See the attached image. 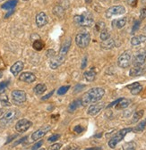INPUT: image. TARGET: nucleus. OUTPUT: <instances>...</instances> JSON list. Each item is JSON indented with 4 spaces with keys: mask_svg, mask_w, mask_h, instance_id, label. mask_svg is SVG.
<instances>
[{
    "mask_svg": "<svg viewBox=\"0 0 146 150\" xmlns=\"http://www.w3.org/2000/svg\"><path fill=\"white\" fill-rule=\"evenodd\" d=\"M140 18H141V19H144V18H146V8H143V9H142V10H141Z\"/></svg>",
    "mask_w": 146,
    "mask_h": 150,
    "instance_id": "46",
    "label": "nucleus"
},
{
    "mask_svg": "<svg viewBox=\"0 0 146 150\" xmlns=\"http://www.w3.org/2000/svg\"><path fill=\"white\" fill-rule=\"evenodd\" d=\"M132 130H133V128H125V129L119 130L118 132L108 141V146L110 148H115L117 146V145L125 138V136Z\"/></svg>",
    "mask_w": 146,
    "mask_h": 150,
    "instance_id": "3",
    "label": "nucleus"
},
{
    "mask_svg": "<svg viewBox=\"0 0 146 150\" xmlns=\"http://www.w3.org/2000/svg\"><path fill=\"white\" fill-rule=\"evenodd\" d=\"M53 93H54V90H53V91H51V92H50L49 94H48V95H46L45 97H43V98H42L41 99H42V100H46V99L49 98H50V97H51V96L53 95Z\"/></svg>",
    "mask_w": 146,
    "mask_h": 150,
    "instance_id": "48",
    "label": "nucleus"
},
{
    "mask_svg": "<svg viewBox=\"0 0 146 150\" xmlns=\"http://www.w3.org/2000/svg\"><path fill=\"white\" fill-rule=\"evenodd\" d=\"M32 47H33V48H34L35 50L41 51V50H42L43 47H44V43H43V41H42L41 39H39V40H34V42H33V44H32Z\"/></svg>",
    "mask_w": 146,
    "mask_h": 150,
    "instance_id": "28",
    "label": "nucleus"
},
{
    "mask_svg": "<svg viewBox=\"0 0 146 150\" xmlns=\"http://www.w3.org/2000/svg\"><path fill=\"white\" fill-rule=\"evenodd\" d=\"M1 78H2V71H0V79H1Z\"/></svg>",
    "mask_w": 146,
    "mask_h": 150,
    "instance_id": "53",
    "label": "nucleus"
},
{
    "mask_svg": "<svg viewBox=\"0 0 146 150\" xmlns=\"http://www.w3.org/2000/svg\"><path fill=\"white\" fill-rule=\"evenodd\" d=\"M146 41V36L145 35H138L135 36L131 39V44L133 46H138L141 45L142 43Z\"/></svg>",
    "mask_w": 146,
    "mask_h": 150,
    "instance_id": "19",
    "label": "nucleus"
},
{
    "mask_svg": "<svg viewBox=\"0 0 146 150\" xmlns=\"http://www.w3.org/2000/svg\"><path fill=\"white\" fill-rule=\"evenodd\" d=\"M85 150H101V147H98V146H95V147H90V148H87Z\"/></svg>",
    "mask_w": 146,
    "mask_h": 150,
    "instance_id": "49",
    "label": "nucleus"
},
{
    "mask_svg": "<svg viewBox=\"0 0 146 150\" xmlns=\"http://www.w3.org/2000/svg\"><path fill=\"white\" fill-rule=\"evenodd\" d=\"M33 90L36 95H42V94L47 90V86L43 83H40L35 86Z\"/></svg>",
    "mask_w": 146,
    "mask_h": 150,
    "instance_id": "25",
    "label": "nucleus"
},
{
    "mask_svg": "<svg viewBox=\"0 0 146 150\" xmlns=\"http://www.w3.org/2000/svg\"><path fill=\"white\" fill-rule=\"evenodd\" d=\"M143 114H144V111H143V110H139V111L135 112V114H134V115H133L132 122H134V123H135V122H138V121L142 117Z\"/></svg>",
    "mask_w": 146,
    "mask_h": 150,
    "instance_id": "29",
    "label": "nucleus"
},
{
    "mask_svg": "<svg viewBox=\"0 0 146 150\" xmlns=\"http://www.w3.org/2000/svg\"><path fill=\"white\" fill-rule=\"evenodd\" d=\"M126 2H127V4H128L129 6H131L133 7L137 6V0H126Z\"/></svg>",
    "mask_w": 146,
    "mask_h": 150,
    "instance_id": "45",
    "label": "nucleus"
},
{
    "mask_svg": "<svg viewBox=\"0 0 146 150\" xmlns=\"http://www.w3.org/2000/svg\"><path fill=\"white\" fill-rule=\"evenodd\" d=\"M53 13H54V14H56L58 17H62L65 14V10H64L63 7L58 6H56L53 9Z\"/></svg>",
    "mask_w": 146,
    "mask_h": 150,
    "instance_id": "31",
    "label": "nucleus"
},
{
    "mask_svg": "<svg viewBox=\"0 0 146 150\" xmlns=\"http://www.w3.org/2000/svg\"><path fill=\"white\" fill-rule=\"evenodd\" d=\"M86 60H87V58L86 57H84V60H83V64H82V69H83L84 67H85V65H86Z\"/></svg>",
    "mask_w": 146,
    "mask_h": 150,
    "instance_id": "50",
    "label": "nucleus"
},
{
    "mask_svg": "<svg viewBox=\"0 0 146 150\" xmlns=\"http://www.w3.org/2000/svg\"><path fill=\"white\" fill-rule=\"evenodd\" d=\"M83 76H84V79L87 81H93L95 80V78H96V71L93 68V69H90V71H85L84 74H83Z\"/></svg>",
    "mask_w": 146,
    "mask_h": 150,
    "instance_id": "20",
    "label": "nucleus"
},
{
    "mask_svg": "<svg viewBox=\"0 0 146 150\" xmlns=\"http://www.w3.org/2000/svg\"><path fill=\"white\" fill-rule=\"evenodd\" d=\"M145 61H146V50L141 49L134 55L132 63L134 66H142L144 64Z\"/></svg>",
    "mask_w": 146,
    "mask_h": 150,
    "instance_id": "7",
    "label": "nucleus"
},
{
    "mask_svg": "<svg viewBox=\"0 0 146 150\" xmlns=\"http://www.w3.org/2000/svg\"><path fill=\"white\" fill-rule=\"evenodd\" d=\"M24 66V63H23L22 61H17L15 64H14L11 66L10 71H11V72L14 75V76H16V75H18V74H19V73L23 71Z\"/></svg>",
    "mask_w": 146,
    "mask_h": 150,
    "instance_id": "17",
    "label": "nucleus"
},
{
    "mask_svg": "<svg viewBox=\"0 0 146 150\" xmlns=\"http://www.w3.org/2000/svg\"><path fill=\"white\" fill-rule=\"evenodd\" d=\"M105 95V90L102 88H93L88 90L83 97L82 105H88L99 102Z\"/></svg>",
    "mask_w": 146,
    "mask_h": 150,
    "instance_id": "1",
    "label": "nucleus"
},
{
    "mask_svg": "<svg viewBox=\"0 0 146 150\" xmlns=\"http://www.w3.org/2000/svg\"><path fill=\"white\" fill-rule=\"evenodd\" d=\"M43 144V141L42 140H41V141H39V142H37L32 147H31V150H38L41 146V145Z\"/></svg>",
    "mask_w": 146,
    "mask_h": 150,
    "instance_id": "43",
    "label": "nucleus"
},
{
    "mask_svg": "<svg viewBox=\"0 0 146 150\" xmlns=\"http://www.w3.org/2000/svg\"><path fill=\"white\" fill-rule=\"evenodd\" d=\"M80 105H82V100H81V99H77V100L73 101V102L69 105L68 112H74Z\"/></svg>",
    "mask_w": 146,
    "mask_h": 150,
    "instance_id": "26",
    "label": "nucleus"
},
{
    "mask_svg": "<svg viewBox=\"0 0 146 150\" xmlns=\"http://www.w3.org/2000/svg\"><path fill=\"white\" fill-rule=\"evenodd\" d=\"M131 63V53L129 51H125L122 53L118 59V65L120 68H127Z\"/></svg>",
    "mask_w": 146,
    "mask_h": 150,
    "instance_id": "6",
    "label": "nucleus"
},
{
    "mask_svg": "<svg viewBox=\"0 0 146 150\" xmlns=\"http://www.w3.org/2000/svg\"><path fill=\"white\" fill-rule=\"evenodd\" d=\"M100 47L104 49H111L115 47V41L113 39H111V38H109L108 40H104L101 42L100 44Z\"/></svg>",
    "mask_w": 146,
    "mask_h": 150,
    "instance_id": "22",
    "label": "nucleus"
},
{
    "mask_svg": "<svg viewBox=\"0 0 146 150\" xmlns=\"http://www.w3.org/2000/svg\"><path fill=\"white\" fill-rule=\"evenodd\" d=\"M74 131H75V133H77V134H80V133H82L83 131V128L81 125H76L74 128Z\"/></svg>",
    "mask_w": 146,
    "mask_h": 150,
    "instance_id": "41",
    "label": "nucleus"
},
{
    "mask_svg": "<svg viewBox=\"0 0 146 150\" xmlns=\"http://www.w3.org/2000/svg\"><path fill=\"white\" fill-rule=\"evenodd\" d=\"M126 23V18H121V19H118V20H114L112 21V26L113 28H117V29H122Z\"/></svg>",
    "mask_w": 146,
    "mask_h": 150,
    "instance_id": "23",
    "label": "nucleus"
},
{
    "mask_svg": "<svg viewBox=\"0 0 146 150\" xmlns=\"http://www.w3.org/2000/svg\"><path fill=\"white\" fill-rule=\"evenodd\" d=\"M0 1H3V0H0Z\"/></svg>",
    "mask_w": 146,
    "mask_h": 150,
    "instance_id": "55",
    "label": "nucleus"
},
{
    "mask_svg": "<svg viewBox=\"0 0 146 150\" xmlns=\"http://www.w3.org/2000/svg\"><path fill=\"white\" fill-rule=\"evenodd\" d=\"M47 56L48 57H50V58H53L54 56H56V52L52 49H49L47 51Z\"/></svg>",
    "mask_w": 146,
    "mask_h": 150,
    "instance_id": "42",
    "label": "nucleus"
},
{
    "mask_svg": "<svg viewBox=\"0 0 146 150\" xmlns=\"http://www.w3.org/2000/svg\"><path fill=\"white\" fill-rule=\"evenodd\" d=\"M105 106V104L104 103H100V104H93L90 105L89 108H88V115H96L97 114H99V112L104 108Z\"/></svg>",
    "mask_w": 146,
    "mask_h": 150,
    "instance_id": "13",
    "label": "nucleus"
},
{
    "mask_svg": "<svg viewBox=\"0 0 146 150\" xmlns=\"http://www.w3.org/2000/svg\"><path fill=\"white\" fill-rule=\"evenodd\" d=\"M60 139V134H55V135H52L51 137L48 138V141L49 142H54V141H56L58 139Z\"/></svg>",
    "mask_w": 146,
    "mask_h": 150,
    "instance_id": "40",
    "label": "nucleus"
},
{
    "mask_svg": "<svg viewBox=\"0 0 146 150\" xmlns=\"http://www.w3.org/2000/svg\"><path fill=\"white\" fill-rule=\"evenodd\" d=\"M48 23V16L44 12H41L36 16V24L39 28L45 26Z\"/></svg>",
    "mask_w": 146,
    "mask_h": 150,
    "instance_id": "14",
    "label": "nucleus"
},
{
    "mask_svg": "<svg viewBox=\"0 0 146 150\" xmlns=\"http://www.w3.org/2000/svg\"><path fill=\"white\" fill-rule=\"evenodd\" d=\"M0 102H1V105L3 106H9L11 104L9 102V99H8V97L4 94V95H1L0 96Z\"/></svg>",
    "mask_w": 146,
    "mask_h": 150,
    "instance_id": "32",
    "label": "nucleus"
},
{
    "mask_svg": "<svg viewBox=\"0 0 146 150\" xmlns=\"http://www.w3.org/2000/svg\"><path fill=\"white\" fill-rule=\"evenodd\" d=\"M90 42V35L88 32H81L75 36V43L81 48H84L88 47Z\"/></svg>",
    "mask_w": 146,
    "mask_h": 150,
    "instance_id": "4",
    "label": "nucleus"
},
{
    "mask_svg": "<svg viewBox=\"0 0 146 150\" xmlns=\"http://www.w3.org/2000/svg\"><path fill=\"white\" fill-rule=\"evenodd\" d=\"M145 126H146V120H143L138 125H136V127L135 129H133V130L135 131V132H142V131H143V129H145Z\"/></svg>",
    "mask_w": 146,
    "mask_h": 150,
    "instance_id": "30",
    "label": "nucleus"
},
{
    "mask_svg": "<svg viewBox=\"0 0 146 150\" xmlns=\"http://www.w3.org/2000/svg\"><path fill=\"white\" fill-rule=\"evenodd\" d=\"M100 40H101L102 41H104V40H107L109 39V38H110V34H109V32H108V30L105 29V30H103L102 31H100Z\"/></svg>",
    "mask_w": 146,
    "mask_h": 150,
    "instance_id": "33",
    "label": "nucleus"
},
{
    "mask_svg": "<svg viewBox=\"0 0 146 150\" xmlns=\"http://www.w3.org/2000/svg\"><path fill=\"white\" fill-rule=\"evenodd\" d=\"M70 45H71V39H67V40L63 44V46L61 47L60 48V51H59V55H62V56H65L67 52L69 51V48H70Z\"/></svg>",
    "mask_w": 146,
    "mask_h": 150,
    "instance_id": "21",
    "label": "nucleus"
},
{
    "mask_svg": "<svg viewBox=\"0 0 146 150\" xmlns=\"http://www.w3.org/2000/svg\"><path fill=\"white\" fill-rule=\"evenodd\" d=\"M125 13V8L123 6H114L109 7L106 13H105V16L106 18H111L115 15H120Z\"/></svg>",
    "mask_w": 146,
    "mask_h": 150,
    "instance_id": "9",
    "label": "nucleus"
},
{
    "mask_svg": "<svg viewBox=\"0 0 146 150\" xmlns=\"http://www.w3.org/2000/svg\"><path fill=\"white\" fill-rule=\"evenodd\" d=\"M123 148H124V150H135L136 144L135 142H128L124 145Z\"/></svg>",
    "mask_w": 146,
    "mask_h": 150,
    "instance_id": "34",
    "label": "nucleus"
},
{
    "mask_svg": "<svg viewBox=\"0 0 146 150\" xmlns=\"http://www.w3.org/2000/svg\"><path fill=\"white\" fill-rule=\"evenodd\" d=\"M6 112H4V110L3 109H0V118H1L2 116H3V115L5 114Z\"/></svg>",
    "mask_w": 146,
    "mask_h": 150,
    "instance_id": "51",
    "label": "nucleus"
},
{
    "mask_svg": "<svg viewBox=\"0 0 146 150\" xmlns=\"http://www.w3.org/2000/svg\"><path fill=\"white\" fill-rule=\"evenodd\" d=\"M24 1H28V0H24Z\"/></svg>",
    "mask_w": 146,
    "mask_h": 150,
    "instance_id": "54",
    "label": "nucleus"
},
{
    "mask_svg": "<svg viewBox=\"0 0 146 150\" xmlns=\"http://www.w3.org/2000/svg\"><path fill=\"white\" fill-rule=\"evenodd\" d=\"M74 22L76 25L82 27H90L94 23L93 15L89 13H84L80 15H75L74 17Z\"/></svg>",
    "mask_w": 146,
    "mask_h": 150,
    "instance_id": "2",
    "label": "nucleus"
},
{
    "mask_svg": "<svg viewBox=\"0 0 146 150\" xmlns=\"http://www.w3.org/2000/svg\"><path fill=\"white\" fill-rule=\"evenodd\" d=\"M145 72H146V67H142V66H134L133 68H131L129 74L132 77H136V76L143 75Z\"/></svg>",
    "mask_w": 146,
    "mask_h": 150,
    "instance_id": "16",
    "label": "nucleus"
},
{
    "mask_svg": "<svg viewBox=\"0 0 146 150\" xmlns=\"http://www.w3.org/2000/svg\"><path fill=\"white\" fill-rule=\"evenodd\" d=\"M105 23H103V22H100V23H97V25H96V29L99 30V31H102L103 30H105Z\"/></svg>",
    "mask_w": 146,
    "mask_h": 150,
    "instance_id": "39",
    "label": "nucleus"
},
{
    "mask_svg": "<svg viewBox=\"0 0 146 150\" xmlns=\"http://www.w3.org/2000/svg\"><path fill=\"white\" fill-rule=\"evenodd\" d=\"M100 1H101V2H108V1H109V0H100Z\"/></svg>",
    "mask_w": 146,
    "mask_h": 150,
    "instance_id": "52",
    "label": "nucleus"
},
{
    "mask_svg": "<svg viewBox=\"0 0 146 150\" xmlns=\"http://www.w3.org/2000/svg\"><path fill=\"white\" fill-rule=\"evenodd\" d=\"M12 99L15 105H21L26 101V93L24 90H14L11 94Z\"/></svg>",
    "mask_w": 146,
    "mask_h": 150,
    "instance_id": "8",
    "label": "nucleus"
},
{
    "mask_svg": "<svg viewBox=\"0 0 146 150\" xmlns=\"http://www.w3.org/2000/svg\"><path fill=\"white\" fill-rule=\"evenodd\" d=\"M129 104H130V101L128 99L121 98L120 101L117 104L116 107H117V109H124V108H126L127 106H128Z\"/></svg>",
    "mask_w": 146,
    "mask_h": 150,
    "instance_id": "27",
    "label": "nucleus"
},
{
    "mask_svg": "<svg viewBox=\"0 0 146 150\" xmlns=\"http://www.w3.org/2000/svg\"><path fill=\"white\" fill-rule=\"evenodd\" d=\"M65 61V56L62 55H57V56H54L53 58H51L50 63H49V66L51 69L55 70V69H58Z\"/></svg>",
    "mask_w": 146,
    "mask_h": 150,
    "instance_id": "12",
    "label": "nucleus"
},
{
    "mask_svg": "<svg viewBox=\"0 0 146 150\" xmlns=\"http://www.w3.org/2000/svg\"><path fill=\"white\" fill-rule=\"evenodd\" d=\"M140 24H141V22L140 21H136L135 23V25H134V27H133V30H132V33H135L138 29H139V27H140Z\"/></svg>",
    "mask_w": 146,
    "mask_h": 150,
    "instance_id": "44",
    "label": "nucleus"
},
{
    "mask_svg": "<svg viewBox=\"0 0 146 150\" xmlns=\"http://www.w3.org/2000/svg\"><path fill=\"white\" fill-rule=\"evenodd\" d=\"M145 30H146V26H145Z\"/></svg>",
    "mask_w": 146,
    "mask_h": 150,
    "instance_id": "56",
    "label": "nucleus"
},
{
    "mask_svg": "<svg viewBox=\"0 0 146 150\" xmlns=\"http://www.w3.org/2000/svg\"><path fill=\"white\" fill-rule=\"evenodd\" d=\"M120 99H121V98H119V99H117V100H116L115 102H112V103H111L110 105H108L107 107H108V108H110V107H112V106H114V105H117V104H118V102L120 101Z\"/></svg>",
    "mask_w": 146,
    "mask_h": 150,
    "instance_id": "47",
    "label": "nucleus"
},
{
    "mask_svg": "<svg viewBox=\"0 0 146 150\" xmlns=\"http://www.w3.org/2000/svg\"><path fill=\"white\" fill-rule=\"evenodd\" d=\"M18 115H19V112L17 110H9L6 112L3 116L0 118V123L2 125H7L11 123L18 116Z\"/></svg>",
    "mask_w": 146,
    "mask_h": 150,
    "instance_id": "5",
    "label": "nucleus"
},
{
    "mask_svg": "<svg viewBox=\"0 0 146 150\" xmlns=\"http://www.w3.org/2000/svg\"><path fill=\"white\" fill-rule=\"evenodd\" d=\"M79 149H80V146L75 144H70L64 148V150H79Z\"/></svg>",
    "mask_w": 146,
    "mask_h": 150,
    "instance_id": "36",
    "label": "nucleus"
},
{
    "mask_svg": "<svg viewBox=\"0 0 146 150\" xmlns=\"http://www.w3.org/2000/svg\"><path fill=\"white\" fill-rule=\"evenodd\" d=\"M69 88H70V86H63L59 88V89H58V95H64V94H66L68 91Z\"/></svg>",
    "mask_w": 146,
    "mask_h": 150,
    "instance_id": "35",
    "label": "nucleus"
},
{
    "mask_svg": "<svg viewBox=\"0 0 146 150\" xmlns=\"http://www.w3.org/2000/svg\"><path fill=\"white\" fill-rule=\"evenodd\" d=\"M9 85V82L8 81H3V82H0V93H2L4 92L6 88L8 87Z\"/></svg>",
    "mask_w": 146,
    "mask_h": 150,
    "instance_id": "38",
    "label": "nucleus"
},
{
    "mask_svg": "<svg viewBox=\"0 0 146 150\" xmlns=\"http://www.w3.org/2000/svg\"><path fill=\"white\" fill-rule=\"evenodd\" d=\"M35 80H36V76L32 72H29V71L23 72L19 76V81L27 82V83H31L35 81Z\"/></svg>",
    "mask_w": 146,
    "mask_h": 150,
    "instance_id": "15",
    "label": "nucleus"
},
{
    "mask_svg": "<svg viewBox=\"0 0 146 150\" xmlns=\"http://www.w3.org/2000/svg\"><path fill=\"white\" fill-rule=\"evenodd\" d=\"M61 146H62V144H60V143H55V144L51 145L50 146H48V150H58V149L61 148Z\"/></svg>",
    "mask_w": 146,
    "mask_h": 150,
    "instance_id": "37",
    "label": "nucleus"
},
{
    "mask_svg": "<svg viewBox=\"0 0 146 150\" xmlns=\"http://www.w3.org/2000/svg\"><path fill=\"white\" fill-rule=\"evenodd\" d=\"M50 129H51V127H50L49 125L44 126V127H42V128L37 129V130L35 131V132H33V133L31 134V140H32V141H37V140L42 139V138L48 132V131H49Z\"/></svg>",
    "mask_w": 146,
    "mask_h": 150,
    "instance_id": "11",
    "label": "nucleus"
},
{
    "mask_svg": "<svg viewBox=\"0 0 146 150\" xmlns=\"http://www.w3.org/2000/svg\"><path fill=\"white\" fill-rule=\"evenodd\" d=\"M126 88L130 89V92L132 95H138V94H140L141 91L142 90V87L139 82H135L133 84H130Z\"/></svg>",
    "mask_w": 146,
    "mask_h": 150,
    "instance_id": "18",
    "label": "nucleus"
},
{
    "mask_svg": "<svg viewBox=\"0 0 146 150\" xmlns=\"http://www.w3.org/2000/svg\"><path fill=\"white\" fill-rule=\"evenodd\" d=\"M31 125H32V122L31 121H29L27 119H21L16 122L15 129L17 132L23 133V132H25L26 130H28Z\"/></svg>",
    "mask_w": 146,
    "mask_h": 150,
    "instance_id": "10",
    "label": "nucleus"
},
{
    "mask_svg": "<svg viewBox=\"0 0 146 150\" xmlns=\"http://www.w3.org/2000/svg\"><path fill=\"white\" fill-rule=\"evenodd\" d=\"M17 3H18V0H9V1L3 4L1 7L2 9H5V10H14Z\"/></svg>",
    "mask_w": 146,
    "mask_h": 150,
    "instance_id": "24",
    "label": "nucleus"
}]
</instances>
